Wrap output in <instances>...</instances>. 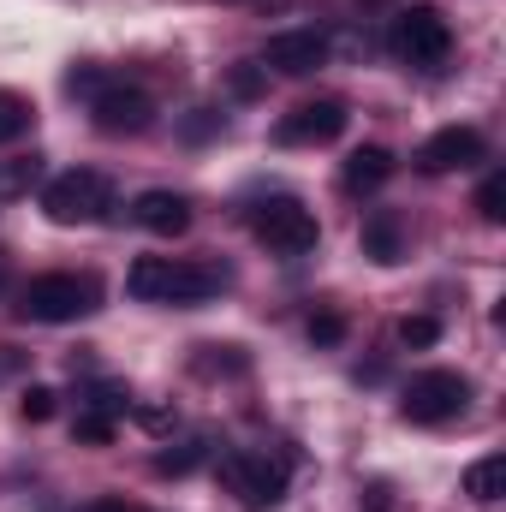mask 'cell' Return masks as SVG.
<instances>
[{
    "mask_svg": "<svg viewBox=\"0 0 506 512\" xmlns=\"http://www.w3.org/2000/svg\"><path fill=\"white\" fill-rule=\"evenodd\" d=\"M126 292L143 304H209L221 292V274L215 268H197V262H173V256H137L126 274Z\"/></svg>",
    "mask_w": 506,
    "mask_h": 512,
    "instance_id": "cell-1",
    "label": "cell"
},
{
    "mask_svg": "<svg viewBox=\"0 0 506 512\" xmlns=\"http://www.w3.org/2000/svg\"><path fill=\"white\" fill-rule=\"evenodd\" d=\"M102 304V286L96 274H36L24 292H18V316L24 322H42V328H60V322H78Z\"/></svg>",
    "mask_w": 506,
    "mask_h": 512,
    "instance_id": "cell-2",
    "label": "cell"
},
{
    "mask_svg": "<svg viewBox=\"0 0 506 512\" xmlns=\"http://www.w3.org/2000/svg\"><path fill=\"white\" fill-rule=\"evenodd\" d=\"M108 209H114V179L96 173V167H72V173H60V179L42 185V215L54 227H90Z\"/></svg>",
    "mask_w": 506,
    "mask_h": 512,
    "instance_id": "cell-3",
    "label": "cell"
},
{
    "mask_svg": "<svg viewBox=\"0 0 506 512\" xmlns=\"http://www.w3.org/2000/svg\"><path fill=\"white\" fill-rule=\"evenodd\" d=\"M251 233H256V245L274 251V256H310L316 251V239H322L316 215H310L298 197H268V203H256L251 209Z\"/></svg>",
    "mask_w": 506,
    "mask_h": 512,
    "instance_id": "cell-4",
    "label": "cell"
},
{
    "mask_svg": "<svg viewBox=\"0 0 506 512\" xmlns=\"http://www.w3.org/2000/svg\"><path fill=\"white\" fill-rule=\"evenodd\" d=\"M465 405H471V382L459 370H423V376H411L405 393H399V417L405 423H423V429L465 417Z\"/></svg>",
    "mask_w": 506,
    "mask_h": 512,
    "instance_id": "cell-5",
    "label": "cell"
},
{
    "mask_svg": "<svg viewBox=\"0 0 506 512\" xmlns=\"http://www.w3.org/2000/svg\"><path fill=\"white\" fill-rule=\"evenodd\" d=\"M221 483L245 512H274L286 501V465L268 453H221Z\"/></svg>",
    "mask_w": 506,
    "mask_h": 512,
    "instance_id": "cell-6",
    "label": "cell"
},
{
    "mask_svg": "<svg viewBox=\"0 0 506 512\" xmlns=\"http://www.w3.org/2000/svg\"><path fill=\"white\" fill-rule=\"evenodd\" d=\"M387 48L399 60H411V66H441L453 54V30H447L441 6H405L393 18V30H387Z\"/></svg>",
    "mask_w": 506,
    "mask_h": 512,
    "instance_id": "cell-7",
    "label": "cell"
},
{
    "mask_svg": "<svg viewBox=\"0 0 506 512\" xmlns=\"http://www.w3.org/2000/svg\"><path fill=\"white\" fill-rule=\"evenodd\" d=\"M90 120H96V131H108V137H137V131L155 126V102L137 84H108L90 102Z\"/></svg>",
    "mask_w": 506,
    "mask_h": 512,
    "instance_id": "cell-8",
    "label": "cell"
},
{
    "mask_svg": "<svg viewBox=\"0 0 506 512\" xmlns=\"http://www.w3.org/2000/svg\"><path fill=\"white\" fill-rule=\"evenodd\" d=\"M477 161H489V143H483L477 126H441L423 149H417V167H423V173H465V167H477Z\"/></svg>",
    "mask_w": 506,
    "mask_h": 512,
    "instance_id": "cell-9",
    "label": "cell"
},
{
    "mask_svg": "<svg viewBox=\"0 0 506 512\" xmlns=\"http://www.w3.org/2000/svg\"><path fill=\"white\" fill-rule=\"evenodd\" d=\"M346 102L340 96H316V102H298L292 114H280V126H274V137L280 143H334L340 131H346Z\"/></svg>",
    "mask_w": 506,
    "mask_h": 512,
    "instance_id": "cell-10",
    "label": "cell"
},
{
    "mask_svg": "<svg viewBox=\"0 0 506 512\" xmlns=\"http://www.w3.org/2000/svg\"><path fill=\"white\" fill-rule=\"evenodd\" d=\"M328 60V36L322 30H274L262 48V66H274L280 78H304Z\"/></svg>",
    "mask_w": 506,
    "mask_h": 512,
    "instance_id": "cell-11",
    "label": "cell"
},
{
    "mask_svg": "<svg viewBox=\"0 0 506 512\" xmlns=\"http://www.w3.org/2000/svg\"><path fill=\"white\" fill-rule=\"evenodd\" d=\"M131 221H137L143 233H155V239H179V233L191 227V203H185L179 191H143V197L131 203Z\"/></svg>",
    "mask_w": 506,
    "mask_h": 512,
    "instance_id": "cell-12",
    "label": "cell"
},
{
    "mask_svg": "<svg viewBox=\"0 0 506 512\" xmlns=\"http://www.w3.org/2000/svg\"><path fill=\"white\" fill-rule=\"evenodd\" d=\"M393 149H381V143H364V149H352L346 155V167H340V185L352 191V197H370V191H381L387 179H393Z\"/></svg>",
    "mask_w": 506,
    "mask_h": 512,
    "instance_id": "cell-13",
    "label": "cell"
},
{
    "mask_svg": "<svg viewBox=\"0 0 506 512\" xmlns=\"http://www.w3.org/2000/svg\"><path fill=\"white\" fill-rule=\"evenodd\" d=\"M364 256H376L381 268H393V262L405 256V233H399V215H393V209H376V215L364 221Z\"/></svg>",
    "mask_w": 506,
    "mask_h": 512,
    "instance_id": "cell-14",
    "label": "cell"
},
{
    "mask_svg": "<svg viewBox=\"0 0 506 512\" xmlns=\"http://www.w3.org/2000/svg\"><path fill=\"white\" fill-rule=\"evenodd\" d=\"M465 495L477 501V507H495L506 495V453H489V459H477L471 471H465Z\"/></svg>",
    "mask_w": 506,
    "mask_h": 512,
    "instance_id": "cell-15",
    "label": "cell"
},
{
    "mask_svg": "<svg viewBox=\"0 0 506 512\" xmlns=\"http://www.w3.org/2000/svg\"><path fill=\"white\" fill-rule=\"evenodd\" d=\"M36 179H42V161H36V155H12V161H0V203L30 197Z\"/></svg>",
    "mask_w": 506,
    "mask_h": 512,
    "instance_id": "cell-16",
    "label": "cell"
},
{
    "mask_svg": "<svg viewBox=\"0 0 506 512\" xmlns=\"http://www.w3.org/2000/svg\"><path fill=\"white\" fill-rule=\"evenodd\" d=\"M30 126H36V108H30V96H18V90H0V143H18Z\"/></svg>",
    "mask_w": 506,
    "mask_h": 512,
    "instance_id": "cell-17",
    "label": "cell"
},
{
    "mask_svg": "<svg viewBox=\"0 0 506 512\" xmlns=\"http://www.w3.org/2000/svg\"><path fill=\"white\" fill-rule=\"evenodd\" d=\"M251 364L239 358V346H197V376H245Z\"/></svg>",
    "mask_w": 506,
    "mask_h": 512,
    "instance_id": "cell-18",
    "label": "cell"
},
{
    "mask_svg": "<svg viewBox=\"0 0 506 512\" xmlns=\"http://www.w3.org/2000/svg\"><path fill=\"white\" fill-rule=\"evenodd\" d=\"M203 459H209V441H185L179 453H161L155 471H161V477H185V471H197Z\"/></svg>",
    "mask_w": 506,
    "mask_h": 512,
    "instance_id": "cell-19",
    "label": "cell"
},
{
    "mask_svg": "<svg viewBox=\"0 0 506 512\" xmlns=\"http://www.w3.org/2000/svg\"><path fill=\"white\" fill-rule=\"evenodd\" d=\"M477 215H483L489 227H501L506 221V173H489V179H483V191H477Z\"/></svg>",
    "mask_w": 506,
    "mask_h": 512,
    "instance_id": "cell-20",
    "label": "cell"
},
{
    "mask_svg": "<svg viewBox=\"0 0 506 512\" xmlns=\"http://www.w3.org/2000/svg\"><path fill=\"white\" fill-rule=\"evenodd\" d=\"M435 340H441V322H435V316H405V322H399V346L429 352Z\"/></svg>",
    "mask_w": 506,
    "mask_h": 512,
    "instance_id": "cell-21",
    "label": "cell"
},
{
    "mask_svg": "<svg viewBox=\"0 0 506 512\" xmlns=\"http://www.w3.org/2000/svg\"><path fill=\"white\" fill-rule=\"evenodd\" d=\"M72 441H84V447H108V441H114V417H102V411H78Z\"/></svg>",
    "mask_w": 506,
    "mask_h": 512,
    "instance_id": "cell-22",
    "label": "cell"
},
{
    "mask_svg": "<svg viewBox=\"0 0 506 512\" xmlns=\"http://www.w3.org/2000/svg\"><path fill=\"white\" fill-rule=\"evenodd\" d=\"M340 340H346V316H340V310H316V316H310V346L328 352V346H340Z\"/></svg>",
    "mask_w": 506,
    "mask_h": 512,
    "instance_id": "cell-23",
    "label": "cell"
},
{
    "mask_svg": "<svg viewBox=\"0 0 506 512\" xmlns=\"http://www.w3.org/2000/svg\"><path fill=\"white\" fill-rule=\"evenodd\" d=\"M84 411H102V417H126L131 411V393L126 387H114V382H96L90 387V405Z\"/></svg>",
    "mask_w": 506,
    "mask_h": 512,
    "instance_id": "cell-24",
    "label": "cell"
},
{
    "mask_svg": "<svg viewBox=\"0 0 506 512\" xmlns=\"http://www.w3.org/2000/svg\"><path fill=\"white\" fill-rule=\"evenodd\" d=\"M18 411H24V423H48L54 417V387H24Z\"/></svg>",
    "mask_w": 506,
    "mask_h": 512,
    "instance_id": "cell-25",
    "label": "cell"
},
{
    "mask_svg": "<svg viewBox=\"0 0 506 512\" xmlns=\"http://www.w3.org/2000/svg\"><path fill=\"white\" fill-rule=\"evenodd\" d=\"M66 90H72V96H84V102H96V96H102V90H108V78H102V72H96V66H78V72H72V78H66Z\"/></svg>",
    "mask_w": 506,
    "mask_h": 512,
    "instance_id": "cell-26",
    "label": "cell"
},
{
    "mask_svg": "<svg viewBox=\"0 0 506 512\" xmlns=\"http://www.w3.org/2000/svg\"><path fill=\"white\" fill-rule=\"evenodd\" d=\"M215 131H221V114H215V108H197V114L185 120V137H215Z\"/></svg>",
    "mask_w": 506,
    "mask_h": 512,
    "instance_id": "cell-27",
    "label": "cell"
},
{
    "mask_svg": "<svg viewBox=\"0 0 506 512\" xmlns=\"http://www.w3.org/2000/svg\"><path fill=\"white\" fill-rule=\"evenodd\" d=\"M131 417H137L143 429H167V423H173V411H167V405H131Z\"/></svg>",
    "mask_w": 506,
    "mask_h": 512,
    "instance_id": "cell-28",
    "label": "cell"
},
{
    "mask_svg": "<svg viewBox=\"0 0 506 512\" xmlns=\"http://www.w3.org/2000/svg\"><path fill=\"white\" fill-rule=\"evenodd\" d=\"M256 90H262V72H256L251 60H245V66L233 72V96H256Z\"/></svg>",
    "mask_w": 506,
    "mask_h": 512,
    "instance_id": "cell-29",
    "label": "cell"
},
{
    "mask_svg": "<svg viewBox=\"0 0 506 512\" xmlns=\"http://www.w3.org/2000/svg\"><path fill=\"white\" fill-rule=\"evenodd\" d=\"M18 370H24V352H12V346H0V382H6V376H18Z\"/></svg>",
    "mask_w": 506,
    "mask_h": 512,
    "instance_id": "cell-30",
    "label": "cell"
},
{
    "mask_svg": "<svg viewBox=\"0 0 506 512\" xmlns=\"http://www.w3.org/2000/svg\"><path fill=\"white\" fill-rule=\"evenodd\" d=\"M78 512H131L126 501H90V507H78Z\"/></svg>",
    "mask_w": 506,
    "mask_h": 512,
    "instance_id": "cell-31",
    "label": "cell"
},
{
    "mask_svg": "<svg viewBox=\"0 0 506 512\" xmlns=\"http://www.w3.org/2000/svg\"><path fill=\"white\" fill-rule=\"evenodd\" d=\"M370 512H387V489H370Z\"/></svg>",
    "mask_w": 506,
    "mask_h": 512,
    "instance_id": "cell-32",
    "label": "cell"
},
{
    "mask_svg": "<svg viewBox=\"0 0 506 512\" xmlns=\"http://www.w3.org/2000/svg\"><path fill=\"white\" fill-rule=\"evenodd\" d=\"M0 286H6V256H0Z\"/></svg>",
    "mask_w": 506,
    "mask_h": 512,
    "instance_id": "cell-33",
    "label": "cell"
}]
</instances>
